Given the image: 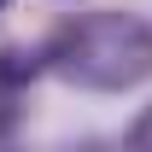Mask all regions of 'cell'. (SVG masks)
<instances>
[{"mask_svg":"<svg viewBox=\"0 0 152 152\" xmlns=\"http://www.w3.org/2000/svg\"><path fill=\"white\" fill-rule=\"evenodd\" d=\"M47 58L76 88L117 94V88H134L152 76V29L123 12H94L82 23H64L47 47Z\"/></svg>","mask_w":152,"mask_h":152,"instance_id":"cell-1","label":"cell"},{"mask_svg":"<svg viewBox=\"0 0 152 152\" xmlns=\"http://www.w3.org/2000/svg\"><path fill=\"white\" fill-rule=\"evenodd\" d=\"M35 70H41V53H29V47H6V53H0V76H6L12 88H23Z\"/></svg>","mask_w":152,"mask_h":152,"instance_id":"cell-2","label":"cell"},{"mask_svg":"<svg viewBox=\"0 0 152 152\" xmlns=\"http://www.w3.org/2000/svg\"><path fill=\"white\" fill-rule=\"evenodd\" d=\"M18 117H23V105H18V88L0 76V134H12V129H18Z\"/></svg>","mask_w":152,"mask_h":152,"instance_id":"cell-3","label":"cell"},{"mask_svg":"<svg viewBox=\"0 0 152 152\" xmlns=\"http://www.w3.org/2000/svg\"><path fill=\"white\" fill-rule=\"evenodd\" d=\"M129 140H134V146H152V111L134 123V134H129Z\"/></svg>","mask_w":152,"mask_h":152,"instance_id":"cell-4","label":"cell"},{"mask_svg":"<svg viewBox=\"0 0 152 152\" xmlns=\"http://www.w3.org/2000/svg\"><path fill=\"white\" fill-rule=\"evenodd\" d=\"M0 6H6V0H0Z\"/></svg>","mask_w":152,"mask_h":152,"instance_id":"cell-5","label":"cell"}]
</instances>
